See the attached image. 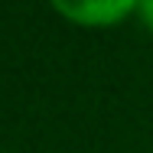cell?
Returning <instances> with one entry per match:
<instances>
[{
	"instance_id": "cell-1",
	"label": "cell",
	"mask_w": 153,
	"mask_h": 153,
	"mask_svg": "<svg viewBox=\"0 0 153 153\" xmlns=\"http://www.w3.org/2000/svg\"><path fill=\"white\" fill-rule=\"evenodd\" d=\"M62 16H68L72 23H82V26H114L121 23L127 13L137 10V3L130 0H88V3H56Z\"/></svg>"
},
{
	"instance_id": "cell-2",
	"label": "cell",
	"mask_w": 153,
	"mask_h": 153,
	"mask_svg": "<svg viewBox=\"0 0 153 153\" xmlns=\"http://www.w3.org/2000/svg\"><path fill=\"white\" fill-rule=\"evenodd\" d=\"M137 13H140V20H143V26H147V30H153V0L137 3Z\"/></svg>"
}]
</instances>
